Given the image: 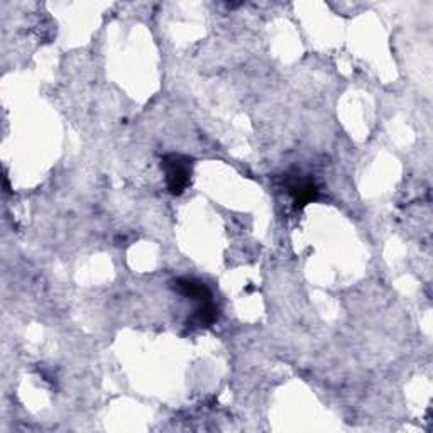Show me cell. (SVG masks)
I'll list each match as a JSON object with an SVG mask.
<instances>
[{
  "instance_id": "obj_3",
  "label": "cell",
  "mask_w": 433,
  "mask_h": 433,
  "mask_svg": "<svg viewBox=\"0 0 433 433\" xmlns=\"http://www.w3.org/2000/svg\"><path fill=\"white\" fill-rule=\"evenodd\" d=\"M173 285L178 293L193 298V300H201V301L210 300V290H208L203 283L197 281V279L180 278V279H177Z\"/></svg>"
},
{
  "instance_id": "obj_4",
  "label": "cell",
  "mask_w": 433,
  "mask_h": 433,
  "mask_svg": "<svg viewBox=\"0 0 433 433\" xmlns=\"http://www.w3.org/2000/svg\"><path fill=\"white\" fill-rule=\"evenodd\" d=\"M197 320L200 325H212L216 320V307L212 303V300L203 301V305L197 312Z\"/></svg>"
},
{
  "instance_id": "obj_2",
  "label": "cell",
  "mask_w": 433,
  "mask_h": 433,
  "mask_svg": "<svg viewBox=\"0 0 433 433\" xmlns=\"http://www.w3.org/2000/svg\"><path fill=\"white\" fill-rule=\"evenodd\" d=\"M290 193L291 197H293L294 205H296L298 208H303L305 205L316 200V197H319V188L315 186V183L310 180H296L290 185Z\"/></svg>"
},
{
  "instance_id": "obj_1",
  "label": "cell",
  "mask_w": 433,
  "mask_h": 433,
  "mask_svg": "<svg viewBox=\"0 0 433 433\" xmlns=\"http://www.w3.org/2000/svg\"><path fill=\"white\" fill-rule=\"evenodd\" d=\"M161 166L166 173V185L171 195H181L192 177V159L181 154H168L163 158Z\"/></svg>"
}]
</instances>
